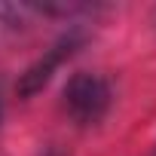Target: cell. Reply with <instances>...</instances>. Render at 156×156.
I'll use <instances>...</instances> for the list:
<instances>
[{"label":"cell","instance_id":"obj_4","mask_svg":"<svg viewBox=\"0 0 156 156\" xmlns=\"http://www.w3.org/2000/svg\"><path fill=\"white\" fill-rule=\"evenodd\" d=\"M0 113H3V101H0Z\"/></svg>","mask_w":156,"mask_h":156},{"label":"cell","instance_id":"obj_2","mask_svg":"<svg viewBox=\"0 0 156 156\" xmlns=\"http://www.w3.org/2000/svg\"><path fill=\"white\" fill-rule=\"evenodd\" d=\"M76 46H80V34H76V31H70V34H64L43 58H37L25 73H22V80H19V95L22 98H31V95H37L49 80H52V73L61 67V61L64 58H70L73 55V49Z\"/></svg>","mask_w":156,"mask_h":156},{"label":"cell","instance_id":"obj_1","mask_svg":"<svg viewBox=\"0 0 156 156\" xmlns=\"http://www.w3.org/2000/svg\"><path fill=\"white\" fill-rule=\"evenodd\" d=\"M110 107V86L98 73H73L64 86V110L76 126H95Z\"/></svg>","mask_w":156,"mask_h":156},{"label":"cell","instance_id":"obj_5","mask_svg":"<svg viewBox=\"0 0 156 156\" xmlns=\"http://www.w3.org/2000/svg\"><path fill=\"white\" fill-rule=\"evenodd\" d=\"M153 156H156V153H153Z\"/></svg>","mask_w":156,"mask_h":156},{"label":"cell","instance_id":"obj_3","mask_svg":"<svg viewBox=\"0 0 156 156\" xmlns=\"http://www.w3.org/2000/svg\"><path fill=\"white\" fill-rule=\"evenodd\" d=\"M46 156H61V153H55V150H49V153H46Z\"/></svg>","mask_w":156,"mask_h":156}]
</instances>
